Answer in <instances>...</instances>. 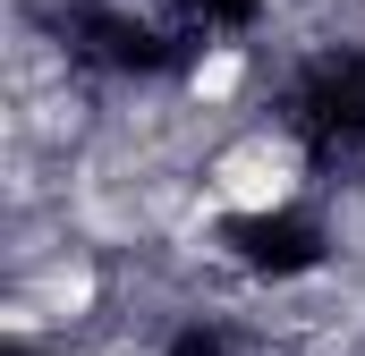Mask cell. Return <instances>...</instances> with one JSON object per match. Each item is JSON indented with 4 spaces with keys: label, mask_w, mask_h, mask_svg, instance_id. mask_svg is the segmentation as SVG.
<instances>
[{
    "label": "cell",
    "mask_w": 365,
    "mask_h": 356,
    "mask_svg": "<svg viewBox=\"0 0 365 356\" xmlns=\"http://www.w3.org/2000/svg\"><path fill=\"white\" fill-rule=\"evenodd\" d=\"M289 195H297V162L272 136H247V145H230L212 162V204L221 212H280Z\"/></svg>",
    "instance_id": "1"
},
{
    "label": "cell",
    "mask_w": 365,
    "mask_h": 356,
    "mask_svg": "<svg viewBox=\"0 0 365 356\" xmlns=\"http://www.w3.org/2000/svg\"><path fill=\"white\" fill-rule=\"evenodd\" d=\"M238 85H247V51H238V43H212V51L187 68V102H195V110L238 102Z\"/></svg>",
    "instance_id": "2"
}]
</instances>
